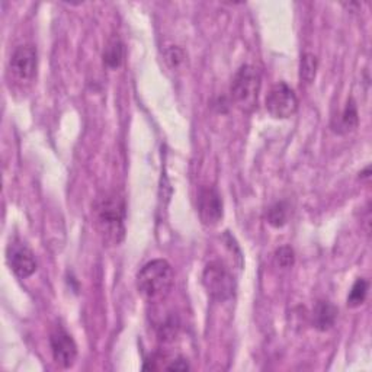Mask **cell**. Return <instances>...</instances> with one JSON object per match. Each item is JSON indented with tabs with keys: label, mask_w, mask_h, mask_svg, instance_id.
Masks as SVG:
<instances>
[{
	"label": "cell",
	"mask_w": 372,
	"mask_h": 372,
	"mask_svg": "<svg viewBox=\"0 0 372 372\" xmlns=\"http://www.w3.org/2000/svg\"><path fill=\"white\" fill-rule=\"evenodd\" d=\"M175 282V273L170 264L165 259L144 265L137 273L138 294L150 302L166 298Z\"/></svg>",
	"instance_id": "1"
},
{
	"label": "cell",
	"mask_w": 372,
	"mask_h": 372,
	"mask_svg": "<svg viewBox=\"0 0 372 372\" xmlns=\"http://www.w3.org/2000/svg\"><path fill=\"white\" fill-rule=\"evenodd\" d=\"M96 224L105 241L120 245L125 236V204L115 193L106 195L96 204Z\"/></svg>",
	"instance_id": "2"
},
{
	"label": "cell",
	"mask_w": 372,
	"mask_h": 372,
	"mask_svg": "<svg viewBox=\"0 0 372 372\" xmlns=\"http://www.w3.org/2000/svg\"><path fill=\"white\" fill-rule=\"evenodd\" d=\"M230 92L237 108L243 112H253L261 92V74L250 64H245L234 74Z\"/></svg>",
	"instance_id": "3"
},
{
	"label": "cell",
	"mask_w": 372,
	"mask_h": 372,
	"mask_svg": "<svg viewBox=\"0 0 372 372\" xmlns=\"http://www.w3.org/2000/svg\"><path fill=\"white\" fill-rule=\"evenodd\" d=\"M202 285L208 296L216 301H227L236 293V281L233 273L224 264L209 262L202 272Z\"/></svg>",
	"instance_id": "4"
},
{
	"label": "cell",
	"mask_w": 372,
	"mask_h": 372,
	"mask_svg": "<svg viewBox=\"0 0 372 372\" xmlns=\"http://www.w3.org/2000/svg\"><path fill=\"white\" fill-rule=\"evenodd\" d=\"M298 108V99L286 83L280 82L273 85L266 96V111L273 118L285 120L294 115Z\"/></svg>",
	"instance_id": "5"
},
{
	"label": "cell",
	"mask_w": 372,
	"mask_h": 372,
	"mask_svg": "<svg viewBox=\"0 0 372 372\" xmlns=\"http://www.w3.org/2000/svg\"><path fill=\"white\" fill-rule=\"evenodd\" d=\"M38 66V54L34 45H19L15 48V51L9 60V69L12 76L21 83L31 82L37 73Z\"/></svg>",
	"instance_id": "6"
},
{
	"label": "cell",
	"mask_w": 372,
	"mask_h": 372,
	"mask_svg": "<svg viewBox=\"0 0 372 372\" xmlns=\"http://www.w3.org/2000/svg\"><path fill=\"white\" fill-rule=\"evenodd\" d=\"M198 216L207 227H216L224 214V205L220 192L213 186H202L198 192Z\"/></svg>",
	"instance_id": "7"
},
{
	"label": "cell",
	"mask_w": 372,
	"mask_h": 372,
	"mask_svg": "<svg viewBox=\"0 0 372 372\" xmlns=\"http://www.w3.org/2000/svg\"><path fill=\"white\" fill-rule=\"evenodd\" d=\"M50 346L54 361L63 368H70L77 358V345L72 334L61 326H57L50 334Z\"/></svg>",
	"instance_id": "8"
},
{
	"label": "cell",
	"mask_w": 372,
	"mask_h": 372,
	"mask_svg": "<svg viewBox=\"0 0 372 372\" xmlns=\"http://www.w3.org/2000/svg\"><path fill=\"white\" fill-rule=\"evenodd\" d=\"M8 264L16 277L25 280L29 278L37 270V261L32 250L22 243V241H13L8 248Z\"/></svg>",
	"instance_id": "9"
},
{
	"label": "cell",
	"mask_w": 372,
	"mask_h": 372,
	"mask_svg": "<svg viewBox=\"0 0 372 372\" xmlns=\"http://www.w3.org/2000/svg\"><path fill=\"white\" fill-rule=\"evenodd\" d=\"M337 318V309L329 301H318L313 312L314 327L320 332L330 330Z\"/></svg>",
	"instance_id": "10"
},
{
	"label": "cell",
	"mask_w": 372,
	"mask_h": 372,
	"mask_svg": "<svg viewBox=\"0 0 372 372\" xmlns=\"http://www.w3.org/2000/svg\"><path fill=\"white\" fill-rule=\"evenodd\" d=\"M124 57H125L124 42L118 37H112L106 42V47L104 50V64L111 70L120 69L124 63Z\"/></svg>",
	"instance_id": "11"
},
{
	"label": "cell",
	"mask_w": 372,
	"mask_h": 372,
	"mask_svg": "<svg viewBox=\"0 0 372 372\" xmlns=\"http://www.w3.org/2000/svg\"><path fill=\"white\" fill-rule=\"evenodd\" d=\"M358 124H359V118H358L357 104L353 102V99H349L346 104V108L343 109L341 115V121H339V125L334 129L341 134L349 133V131H353V129L358 127Z\"/></svg>",
	"instance_id": "12"
},
{
	"label": "cell",
	"mask_w": 372,
	"mask_h": 372,
	"mask_svg": "<svg viewBox=\"0 0 372 372\" xmlns=\"http://www.w3.org/2000/svg\"><path fill=\"white\" fill-rule=\"evenodd\" d=\"M317 69H318L317 57L314 54H310V53L304 54L301 57V63H300V79L307 85L313 83L314 79H316V74H317Z\"/></svg>",
	"instance_id": "13"
},
{
	"label": "cell",
	"mask_w": 372,
	"mask_h": 372,
	"mask_svg": "<svg viewBox=\"0 0 372 372\" xmlns=\"http://www.w3.org/2000/svg\"><path fill=\"white\" fill-rule=\"evenodd\" d=\"M368 289H369V282L366 280L364 278L357 280V282L353 284L350 293L348 296V305L352 307V309H357V307L362 305L366 300Z\"/></svg>",
	"instance_id": "14"
},
{
	"label": "cell",
	"mask_w": 372,
	"mask_h": 372,
	"mask_svg": "<svg viewBox=\"0 0 372 372\" xmlns=\"http://www.w3.org/2000/svg\"><path fill=\"white\" fill-rule=\"evenodd\" d=\"M268 223L272 225L275 229H280L284 227L286 224L288 220V208L284 202H277L273 204L269 209H268V214H266Z\"/></svg>",
	"instance_id": "15"
},
{
	"label": "cell",
	"mask_w": 372,
	"mask_h": 372,
	"mask_svg": "<svg viewBox=\"0 0 372 372\" xmlns=\"http://www.w3.org/2000/svg\"><path fill=\"white\" fill-rule=\"evenodd\" d=\"M185 58H186L185 51L182 50L181 47H177V45H172L165 51V60L168 63V66L170 69H173V70L181 69L184 66Z\"/></svg>",
	"instance_id": "16"
},
{
	"label": "cell",
	"mask_w": 372,
	"mask_h": 372,
	"mask_svg": "<svg viewBox=\"0 0 372 372\" xmlns=\"http://www.w3.org/2000/svg\"><path fill=\"white\" fill-rule=\"evenodd\" d=\"M294 261H296L294 250L289 246H282L277 250V253H275V262H277V265L282 269H288L293 266Z\"/></svg>",
	"instance_id": "17"
},
{
	"label": "cell",
	"mask_w": 372,
	"mask_h": 372,
	"mask_svg": "<svg viewBox=\"0 0 372 372\" xmlns=\"http://www.w3.org/2000/svg\"><path fill=\"white\" fill-rule=\"evenodd\" d=\"M189 368H191V366H189L188 361L184 359V358L173 359V361L166 366V369H170V371H186V369H189Z\"/></svg>",
	"instance_id": "18"
},
{
	"label": "cell",
	"mask_w": 372,
	"mask_h": 372,
	"mask_svg": "<svg viewBox=\"0 0 372 372\" xmlns=\"http://www.w3.org/2000/svg\"><path fill=\"white\" fill-rule=\"evenodd\" d=\"M361 177H365V179H368V177H369V168H366L365 172L361 173Z\"/></svg>",
	"instance_id": "19"
}]
</instances>
